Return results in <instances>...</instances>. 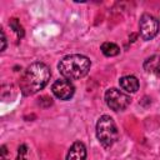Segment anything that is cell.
<instances>
[{"instance_id": "obj_1", "label": "cell", "mask_w": 160, "mask_h": 160, "mask_svg": "<svg viewBox=\"0 0 160 160\" xmlns=\"http://www.w3.org/2000/svg\"><path fill=\"white\" fill-rule=\"evenodd\" d=\"M50 69L44 62H32L25 70L22 78L20 79L21 92L26 96L34 95L42 90L50 80Z\"/></svg>"}, {"instance_id": "obj_2", "label": "cell", "mask_w": 160, "mask_h": 160, "mask_svg": "<svg viewBox=\"0 0 160 160\" xmlns=\"http://www.w3.org/2000/svg\"><path fill=\"white\" fill-rule=\"evenodd\" d=\"M91 62L89 58L80 54H71L60 60L58 64L59 72L68 80H78L84 78L90 70Z\"/></svg>"}, {"instance_id": "obj_3", "label": "cell", "mask_w": 160, "mask_h": 160, "mask_svg": "<svg viewBox=\"0 0 160 160\" xmlns=\"http://www.w3.org/2000/svg\"><path fill=\"white\" fill-rule=\"evenodd\" d=\"M96 136L102 146L110 148L119 139V131L115 121L109 115H102L96 122Z\"/></svg>"}, {"instance_id": "obj_4", "label": "cell", "mask_w": 160, "mask_h": 160, "mask_svg": "<svg viewBox=\"0 0 160 160\" xmlns=\"http://www.w3.org/2000/svg\"><path fill=\"white\" fill-rule=\"evenodd\" d=\"M105 101H106V105L111 110L122 111L130 105L131 98L128 94H125L124 91H121L116 88H111V89H108L105 92Z\"/></svg>"}, {"instance_id": "obj_5", "label": "cell", "mask_w": 160, "mask_h": 160, "mask_svg": "<svg viewBox=\"0 0 160 160\" xmlns=\"http://www.w3.org/2000/svg\"><path fill=\"white\" fill-rule=\"evenodd\" d=\"M139 30L144 40H151L159 31V20L150 14H142L139 21Z\"/></svg>"}, {"instance_id": "obj_6", "label": "cell", "mask_w": 160, "mask_h": 160, "mask_svg": "<svg viewBox=\"0 0 160 160\" xmlns=\"http://www.w3.org/2000/svg\"><path fill=\"white\" fill-rule=\"evenodd\" d=\"M51 91L52 94L60 99V100H69L72 98L74 92H75V88L72 85V82L68 79H59L56 80L52 86H51Z\"/></svg>"}, {"instance_id": "obj_7", "label": "cell", "mask_w": 160, "mask_h": 160, "mask_svg": "<svg viewBox=\"0 0 160 160\" xmlns=\"http://www.w3.org/2000/svg\"><path fill=\"white\" fill-rule=\"evenodd\" d=\"M86 159V148L81 141H75L66 155V160H85Z\"/></svg>"}, {"instance_id": "obj_8", "label": "cell", "mask_w": 160, "mask_h": 160, "mask_svg": "<svg viewBox=\"0 0 160 160\" xmlns=\"http://www.w3.org/2000/svg\"><path fill=\"white\" fill-rule=\"evenodd\" d=\"M119 84H120L121 89L125 90L126 92H136L139 89V80L134 75L122 76L119 80Z\"/></svg>"}, {"instance_id": "obj_9", "label": "cell", "mask_w": 160, "mask_h": 160, "mask_svg": "<svg viewBox=\"0 0 160 160\" xmlns=\"http://www.w3.org/2000/svg\"><path fill=\"white\" fill-rule=\"evenodd\" d=\"M160 69V56L152 55L144 61V70L146 72H156Z\"/></svg>"}, {"instance_id": "obj_10", "label": "cell", "mask_w": 160, "mask_h": 160, "mask_svg": "<svg viewBox=\"0 0 160 160\" xmlns=\"http://www.w3.org/2000/svg\"><path fill=\"white\" fill-rule=\"evenodd\" d=\"M100 50L105 56H116V55L120 54V48L116 44L109 42V41L102 42L101 46H100Z\"/></svg>"}, {"instance_id": "obj_11", "label": "cell", "mask_w": 160, "mask_h": 160, "mask_svg": "<svg viewBox=\"0 0 160 160\" xmlns=\"http://www.w3.org/2000/svg\"><path fill=\"white\" fill-rule=\"evenodd\" d=\"M9 25H10V28L16 32V35H18V38L19 39H21L22 36H24V29H22V26L20 25V22H19V20L18 19H11L10 21H9Z\"/></svg>"}, {"instance_id": "obj_12", "label": "cell", "mask_w": 160, "mask_h": 160, "mask_svg": "<svg viewBox=\"0 0 160 160\" xmlns=\"http://www.w3.org/2000/svg\"><path fill=\"white\" fill-rule=\"evenodd\" d=\"M26 152H28V146L25 144L20 145L18 149V158L16 160H28L26 159Z\"/></svg>"}, {"instance_id": "obj_13", "label": "cell", "mask_w": 160, "mask_h": 160, "mask_svg": "<svg viewBox=\"0 0 160 160\" xmlns=\"http://www.w3.org/2000/svg\"><path fill=\"white\" fill-rule=\"evenodd\" d=\"M1 51H4L5 50V48H6V38H5V34H4V30L1 29Z\"/></svg>"}, {"instance_id": "obj_14", "label": "cell", "mask_w": 160, "mask_h": 160, "mask_svg": "<svg viewBox=\"0 0 160 160\" xmlns=\"http://www.w3.org/2000/svg\"><path fill=\"white\" fill-rule=\"evenodd\" d=\"M155 74H156V76H158V78H160V69H159V70H158Z\"/></svg>"}, {"instance_id": "obj_15", "label": "cell", "mask_w": 160, "mask_h": 160, "mask_svg": "<svg viewBox=\"0 0 160 160\" xmlns=\"http://www.w3.org/2000/svg\"><path fill=\"white\" fill-rule=\"evenodd\" d=\"M1 160H9V159H6L5 156H1Z\"/></svg>"}]
</instances>
